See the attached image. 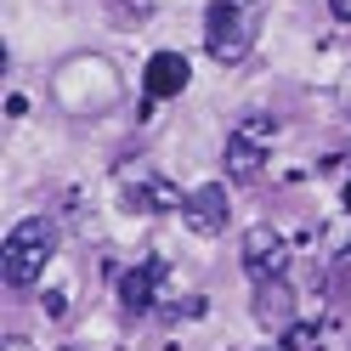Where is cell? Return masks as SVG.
Wrapping results in <instances>:
<instances>
[{
    "mask_svg": "<svg viewBox=\"0 0 351 351\" xmlns=\"http://www.w3.org/2000/svg\"><path fill=\"white\" fill-rule=\"evenodd\" d=\"M51 255H57V221L51 215H23V221L6 232V244H0V278H6L12 289H34V283L46 278Z\"/></svg>",
    "mask_w": 351,
    "mask_h": 351,
    "instance_id": "1",
    "label": "cell"
},
{
    "mask_svg": "<svg viewBox=\"0 0 351 351\" xmlns=\"http://www.w3.org/2000/svg\"><path fill=\"white\" fill-rule=\"evenodd\" d=\"M255 34H261V6L255 0H210L204 6V51L232 69L255 51Z\"/></svg>",
    "mask_w": 351,
    "mask_h": 351,
    "instance_id": "2",
    "label": "cell"
},
{
    "mask_svg": "<svg viewBox=\"0 0 351 351\" xmlns=\"http://www.w3.org/2000/svg\"><path fill=\"white\" fill-rule=\"evenodd\" d=\"M272 142H278V119H267V114L238 119V125L227 130V147H221V165H227V176H232V182H255V176L267 170V153H272Z\"/></svg>",
    "mask_w": 351,
    "mask_h": 351,
    "instance_id": "3",
    "label": "cell"
},
{
    "mask_svg": "<svg viewBox=\"0 0 351 351\" xmlns=\"http://www.w3.org/2000/svg\"><path fill=\"white\" fill-rule=\"evenodd\" d=\"M119 193H125V204L136 210V215H170V210H182V204H187V199H182V187H176L170 176L147 170V165L119 170Z\"/></svg>",
    "mask_w": 351,
    "mask_h": 351,
    "instance_id": "4",
    "label": "cell"
},
{
    "mask_svg": "<svg viewBox=\"0 0 351 351\" xmlns=\"http://www.w3.org/2000/svg\"><path fill=\"white\" fill-rule=\"evenodd\" d=\"M238 261H244V272L255 283H267V278H289V244H283V232L278 227H250L244 232V250H238Z\"/></svg>",
    "mask_w": 351,
    "mask_h": 351,
    "instance_id": "5",
    "label": "cell"
},
{
    "mask_svg": "<svg viewBox=\"0 0 351 351\" xmlns=\"http://www.w3.org/2000/svg\"><path fill=\"white\" fill-rule=\"evenodd\" d=\"M227 215H232V204H227V187H221V182L193 187V193H187V204H182V221H187L193 232H199V238L227 232Z\"/></svg>",
    "mask_w": 351,
    "mask_h": 351,
    "instance_id": "6",
    "label": "cell"
},
{
    "mask_svg": "<svg viewBox=\"0 0 351 351\" xmlns=\"http://www.w3.org/2000/svg\"><path fill=\"white\" fill-rule=\"evenodd\" d=\"M255 323L272 328V335H289L295 328V289H289V278L255 283Z\"/></svg>",
    "mask_w": 351,
    "mask_h": 351,
    "instance_id": "7",
    "label": "cell"
},
{
    "mask_svg": "<svg viewBox=\"0 0 351 351\" xmlns=\"http://www.w3.org/2000/svg\"><path fill=\"white\" fill-rule=\"evenodd\" d=\"M159 283H165V261H136V267L119 278V306L130 317H147L153 300H159Z\"/></svg>",
    "mask_w": 351,
    "mask_h": 351,
    "instance_id": "8",
    "label": "cell"
},
{
    "mask_svg": "<svg viewBox=\"0 0 351 351\" xmlns=\"http://www.w3.org/2000/svg\"><path fill=\"white\" fill-rule=\"evenodd\" d=\"M187 80H193V69H187V57L182 51H153L147 57V69H142V91L147 97H182L187 91Z\"/></svg>",
    "mask_w": 351,
    "mask_h": 351,
    "instance_id": "9",
    "label": "cell"
},
{
    "mask_svg": "<svg viewBox=\"0 0 351 351\" xmlns=\"http://www.w3.org/2000/svg\"><path fill=\"white\" fill-rule=\"evenodd\" d=\"M328 12H335L340 23H351V0H328Z\"/></svg>",
    "mask_w": 351,
    "mask_h": 351,
    "instance_id": "10",
    "label": "cell"
},
{
    "mask_svg": "<svg viewBox=\"0 0 351 351\" xmlns=\"http://www.w3.org/2000/svg\"><path fill=\"white\" fill-rule=\"evenodd\" d=\"M0 351H34V346H29L23 335H6V346H0Z\"/></svg>",
    "mask_w": 351,
    "mask_h": 351,
    "instance_id": "11",
    "label": "cell"
},
{
    "mask_svg": "<svg viewBox=\"0 0 351 351\" xmlns=\"http://www.w3.org/2000/svg\"><path fill=\"white\" fill-rule=\"evenodd\" d=\"M346 210H351V187H346Z\"/></svg>",
    "mask_w": 351,
    "mask_h": 351,
    "instance_id": "12",
    "label": "cell"
},
{
    "mask_svg": "<svg viewBox=\"0 0 351 351\" xmlns=\"http://www.w3.org/2000/svg\"><path fill=\"white\" fill-rule=\"evenodd\" d=\"M62 351H85V346H62Z\"/></svg>",
    "mask_w": 351,
    "mask_h": 351,
    "instance_id": "13",
    "label": "cell"
}]
</instances>
